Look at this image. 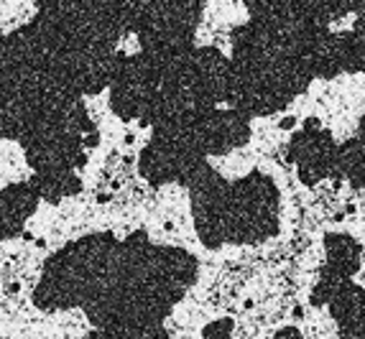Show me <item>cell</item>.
<instances>
[{"mask_svg": "<svg viewBox=\"0 0 365 339\" xmlns=\"http://www.w3.org/2000/svg\"><path fill=\"white\" fill-rule=\"evenodd\" d=\"M197 145L210 151H227L245 138V122L235 113H215L210 118H202L192 127Z\"/></svg>", "mask_w": 365, "mask_h": 339, "instance_id": "cell-1", "label": "cell"}]
</instances>
